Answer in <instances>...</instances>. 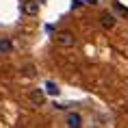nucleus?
<instances>
[{
  "label": "nucleus",
  "instance_id": "1",
  "mask_svg": "<svg viewBox=\"0 0 128 128\" xmlns=\"http://www.w3.org/2000/svg\"><path fill=\"white\" fill-rule=\"evenodd\" d=\"M54 41H56V46L70 48V46L76 44V37H74V33H70V30H61V33L54 35Z\"/></svg>",
  "mask_w": 128,
  "mask_h": 128
},
{
  "label": "nucleus",
  "instance_id": "2",
  "mask_svg": "<svg viewBox=\"0 0 128 128\" xmlns=\"http://www.w3.org/2000/svg\"><path fill=\"white\" fill-rule=\"evenodd\" d=\"M100 26L104 28V30H111V28H115V15L113 13H102L100 15Z\"/></svg>",
  "mask_w": 128,
  "mask_h": 128
},
{
  "label": "nucleus",
  "instance_id": "3",
  "mask_svg": "<svg viewBox=\"0 0 128 128\" xmlns=\"http://www.w3.org/2000/svg\"><path fill=\"white\" fill-rule=\"evenodd\" d=\"M22 13L37 15V13H39V2H35V0H26V2L22 4Z\"/></svg>",
  "mask_w": 128,
  "mask_h": 128
},
{
  "label": "nucleus",
  "instance_id": "4",
  "mask_svg": "<svg viewBox=\"0 0 128 128\" xmlns=\"http://www.w3.org/2000/svg\"><path fill=\"white\" fill-rule=\"evenodd\" d=\"M28 98H30V102H33L35 106H41V104L46 102V94H44L41 89H33V91L28 94Z\"/></svg>",
  "mask_w": 128,
  "mask_h": 128
},
{
  "label": "nucleus",
  "instance_id": "5",
  "mask_svg": "<svg viewBox=\"0 0 128 128\" xmlns=\"http://www.w3.org/2000/svg\"><path fill=\"white\" fill-rule=\"evenodd\" d=\"M65 124H68L70 128H80V126H82V117H80L78 113H70L68 120H65Z\"/></svg>",
  "mask_w": 128,
  "mask_h": 128
},
{
  "label": "nucleus",
  "instance_id": "6",
  "mask_svg": "<svg viewBox=\"0 0 128 128\" xmlns=\"http://www.w3.org/2000/svg\"><path fill=\"white\" fill-rule=\"evenodd\" d=\"M13 50V44H11V39H0V52H11Z\"/></svg>",
  "mask_w": 128,
  "mask_h": 128
},
{
  "label": "nucleus",
  "instance_id": "7",
  "mask_svg": "<svg viewBox=\"0 0 128 128\" xmlns=\"http://www.w3.org/2000/svg\"><path fill=\"white\" fill-rule=\"evenodd\" d=\"M46 87H48V89H46L48 94H52V96H54V94H59V87H56V85H54V82H48Z\"/></svg>",
  "mask_w": 128,
  "mask_h": 128
},
{
  "label": "nucleus",
  "instance_id": "8",
  "mask_svg": "<svg viewBox=\"0 0 128 128\" xmlns=\"http://www.w3.org/2000/svg\"><path fill=\"white\" fill-rule=\"evenodd\" d=\"M24 74H26V76H33V74H35L33 65H26V68H24Z\"/></svg>",
  "mask_w": 128,
  "mask_h": 128
},
{
  "label": "nucleus",
  "instance_id": "9",
  "mask_svg": "<svg viewBox=\"0 0 128 128\" xmlns=\"http://www.w3.org/2000/svg\"><path fill=\"white\" fill-rule=\"evenodd\" d=\"M115 9H117V11H120L122 15H128V9H124L122 4H115Z\"/></svg>",
  "mask_w": 128,
  "mask_h": 128
},
{
  "label": "nucleus",
  "instance_id": "10",
  "mask_svg": "<svg viewBox=\"0 0 128 128\" xmlns=\"http://www.w3.org/2000/svg\"><path fill=\"white\" fill-rule=\"evenodd\" d=\"M87 4H98V0H85Z\"/></svg>",
  "mask_w": 128,
  "mask_h": 128
}]
</instances>
